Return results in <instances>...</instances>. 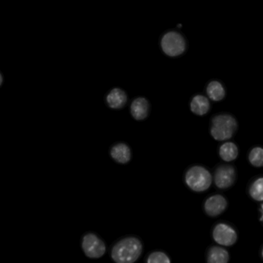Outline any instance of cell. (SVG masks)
I'll list each match as a JSON object with an SVG mask.
<instances>
[{
	"label": "cell",
	"mask_w": 263,
	"mask_h": 263,
	"mask_svg": "<svg viewBox=\"0 0 263 263\" xmlns=\"http://www.w3.org/2000/svg\"><path fill=\"white\" fill-rule=\"evenodd\" d=\"M261 255H262V257H263V248H262V250H261Z\"/></svg>",
	"instance_id": "ffe728a7"
},
{
	"label": "cell",
	"mask_w": 263,
	"mask_h": 263,
	"mask_svg": "<svg viewBox=\"0 0 263 263\" xmlns=\"http://www.w3.org/2000/svg\"><path fill=\"white\" fill-rule=\"evenodd\" d=\"M212 236L218 244L224 246H232L237 241V233L235 229L224 223L215 226Z\"/></svg>",
	"instance_id": "52a82bcc"
},
{
	"label": "cell",
	"mask_w": 263,
	"mask_h": 263,
	"mask_svg": "<svg viewBox=\"0 0 263 263\" xmlns=\"http://www.w3.org/2000/svg\"><path fill=\"white\" fill-rule=\"evenodd\" d=\"M190 108L195 115L198 116L206 115L210 110V102L209 98L204 95H195L191 101Z\"/></svg>",
	"instance_id": "4fadbf2b"
},
{
	"label": "cell",
	"mask_w": 263,
	"mask_h": 263,
	"mask_svg": "<svg viewBox=\"0 0 263 263\" xmlns=\"http://www.w3.org/2000/svg\"><path fill=\"white\" fill-rule=\"evenodd\" d=\"M146 262L147 263H169L170 258L165 252L162 251H153L146 257Z\"/></svg>",
	"instance_id": "e0dca14e"
},
{
	"label": "cell",
	"mask_w": 263,
	"mask_h": 263,
	"mask_svg": "<svg viewBox=\"0 0 263 263\" xmlns=\"http://www.w3.org/2000/svg\"><path fill=\"white\" fill-rule=\"evenodd\" d=\"M109 155L115 162L120 164H127L132 158V151L127 143L120 141L110 147Z\"/></svg>",
	"instance_id": "ba28073f"
},
{
	"label": "cell",
	"mask_w": 263,
	"mask_h": 263,
	"mask_svg": "<svg viewBox=\"0 0 263 263\" xmlns=\"http://www.w3.org/2000/svg\"><path fill=\"white\" fill-rule=\"evenodd\" d=\"M249 194L255 201H263V177L257 178L251 184Z\"/></svg>",
	"instance_id": "2e32d148"
},
{
	"label": "cell",
	"mask_w": 263,
	"mask_h": 263,
	"mask_svg": "<svg viewBox=\"0 0 263 263\" xmlns=\"http://www.w3.org/2000/svg\"><path fill=\"white\" fill-rule=\"evenodd\" d=\"M260 212H261V218H260V220H261L263 223V204H261V209H260Z\"/></svg>",
	"instance_id": "d6986e66"
},
{
	"label": "cell",
	"mask_w": 263,
	"mask_h": 263,
	"mask_svg": "<svg viewBox=\"0 0 263 263\" xmlns=\"http://www.w3.org/2000/svg\"><path fill=\"white\" fill-rule=\"evenodd\" d=\"M238 155V150L237 146L232 142H226L223 144L219 148V156L223 161H233Z\"/></svg>",
	"instance_id": "9a60e30c"
},
{
	"label": "cell",
	"mask_w": 263,
	"mask_h": 263,
	"mask_svg": "<svg viewBox=\"0 0 263 263\" xmlns=\"http://www.w3.org/2000/svg\"><path fill=\"white\" fill-rule=\"evenodd\" d=\"M206 93L212 101H221L226 95L224 84L218 80H212L206 86Z\"/></svg>",
	"instance_id": "7c38bea8"
},
{
	"label": "cell",
	"mask_w": 263,
	"mask_h": 263,
	"mask_svg": "<svg viewBox=\"0 0 263 263\" xmlns=\"http://www.w3.org/2000/svg\"><path fill=\"white\" fill-rule=\"evenodd\" d=\"M160 47L166 56L179 58L187 51L189 42L181 32L171 30L163 33L160 40Z\"/></svg>",
	"instance_id": "7a4b0ae2"
},
{
	"label": "cell",
	"mask_w": 263,
	"mask_h": 263,
	"mask_svg": "<svg viewBox=\"0 0 263 263\" xmlns=\"http://www.w3.org/2000/svg\"><path fill=\"white\" fill-rule=\"evenodd\" d=\"M249 162L255 167H262L263 148L260 147H254L249 153Z\"/></svg>",
	"instance_id": "ac0fdd59"
},
{
	"label": "cell",
	"mask_w": 263,
	"mask_h": 263,
	"mask_svg": "<svg viewBox=\"0 0 263 263\" xmlns=\"http://www.w3.org/2000/svg\"><path fill=\"white\" fill-rule=\"evenodd\" d=\"M208 262L226 263L229 259V255L227 251L218 246H213L208 252Z\"/></svg>",
	"instance_id": "5bb4252c"
},
{
	"label": "cell",
	"mask_w": 263,
	"mask_h": 263,
	"mask_svg": "<svg viewBox=\"0 0 263 263\" xmlns=\"http://www.w3.org/2000/svg\"><path fill=\"white\" fill-rule=\"evenodd\" d=\"M105 103L112 110H121L127 104V93L120 87H114L106 95Z\"/></svg>",
	"instance_id": "30bf717a"
},
{
	"label": "cell",
	"mask_w": 263,
	"mask_h": 263,
	"mask_svg": "<svg viewBox=\"0 0 263 263\" xmlns=\"http://www.w3.org/2000/svg\"><path fill=\"white\" fill-rule=\"evenodd\" d=\"M227 207V201L224 197L215 195L209 197L204 202V211L207 215L212 217L221 215Z\"/></svg>",
	"instance_id": "8fae6325"
},
{
	"label": "cell",
	"mask_w": 263,
	"mask_h": 263,
	"mask_svg": "<svg viewBox=\"0 0 263 263\" xmlns=\"http://www.w3.org/2000/svg\"><path fill=\"white\" fill-rule=\"evenodd\" d=\"M236 172L233 166L221 164L217 167L214 175L215 185L220 189L230 187L235 183Z\"/></svg>",
	"instance_id": "8992f818"
},
{
	"label": "cell",
	"mask_w": 263,
	"mask_h": 263,
	"mask_svg": "<svg viewBox=\"0 0 263 263\" xmlns=\"http://www.w3.org/2000/svg\"><path fill=\"white\" fill-rule=\"evenodd\" d=\"M237 128L236 119L232 115L222 114L212 118L210 132L213 138L217 141H226L235 135Z\"/></svg>",
	"instance_id": "3957f363"
},
{
	"label": "cell",
	"mask_w": 263,
	"mask_h": 263,
	"mask_svg": "<svg viewBox=\"0 0 263 263\" xmlns=\"http://www.w3.org/2000/svg\"><path fill=\"white\" fill-rule=\"evenodd\" d=\"M144 245L139 237L127 235L117 240L110 249V258L117 263H133L143 253Z\"/></svg>",
	"instance_id": "6da1fadb"
},
{
	"label": "cell",
	"mask_w": 263,
	"mask_h": 263,
	"mask_svg": "<svg viewBox=\"0 0 263 263\" xmlns=\"http://www.w3.org/2000/svg\"><path fill=\"white\" fill-rule=\"evenodd\" d=\"M81 246L83 252L90 259H98L107 252L105 241L93 232H87L81 237Z\"/></svg>",
	"instance_id": "5b68a950"
},
{
	"label": "cell",
	"mask_w": 263,
	"mask_h": 263,
	"mask_svg": "<svg viewBox=\"0 0 263 263\" xmlns=\"http://www.w3.org/2000/svg\"><path fill=\"white\" fill-rule=\"evenodd\" d=\"M150 109L148 100L144 97H138L130 103V114L135 121H144L149 116Z\"/></svg>",
	"instance_id": "9c48e42d"
},
{
	"label": "cell",
	"mask_w": 263,
	"mask_h": 263,
	"mask_svg": "<svg viewBox=\"0 0 263 263\" xmlns=\"http://www.w3.org/2000/svg\"><path fill=\"white\" fill-rule=\"evenodd\" d=\"M186 184L197 192H204L209 189L212 182L210 172L202 166L196 165L189 168L185 174Z\"/></svg>",
	"instance_id": "277c9868"
}]
</instances>
